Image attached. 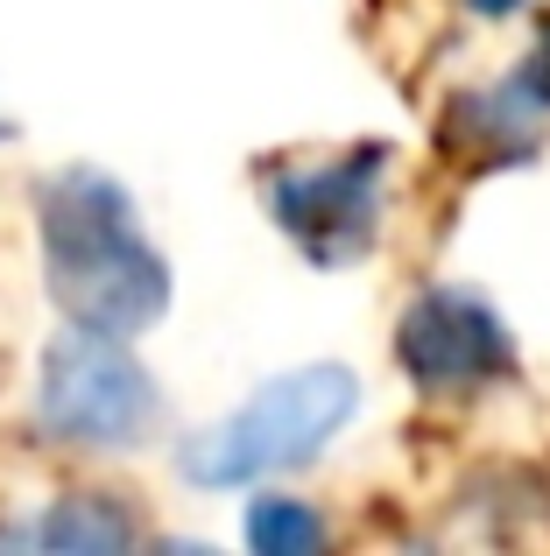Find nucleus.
<instances>
[{"mask_svg":"<svg viewBox=\"0 0 550 556\" xmlns=\"http://www.w3.org/2000/svg\"><path fill=\"white\" fill-rule=\"evenodd\" d=\"M42 254H50V289L64 317L85 331L135 339L170 303V275L155 247L141 240L135 204L121 198V184L92 177V169L42 184Z\"/></svg>","mask_w":550,"mask_h":556,"instance_id":"obj_1","label":"nucleus"},{"mask_svg":"<svg viewBox=\"0 0 550 556\" xmlns=\"http://www.w3.org/2000/svg\"><path fill=\"white\" fill-rule=\"evenodd\" d=\"M402 359H410L430 388H452V380H473L480 367H495L501 331L487 325L466 296H430V303H416V317L402 325Z\"/></svg>","mask_w":550,"mask_h":556,"instance_id":"obj_5","label":"nucleus"},{"mask_svg":"<svg viewBox=\"0 0 550 556\" xmlns=\"http://www.w3.org/2000/svg\"><path fill=\"white\" fill-rule=\"evenodd\" d=\"M480 8H509V0H480Z\"/></svg>","mask_w":550,"mask_h":556,"instance_id":"obj_8","label":"nucleus"},{"mask_svg":"<svg viewBox=\"0 0 550 556\" xmlns=\"http://www.w3.org/2000/svg\"><path fill=\"white\" fill-rule=\"evenodd\" d=\"M36 543L50 549H121L135 543V521L121 507H107L99 493H78V501H57L50 515L36 521Z\"/></svg>","mask_w":550,"mask_h":556,"instance_id":"obj_6","label":"nucleus"},{"mask_svg":"<svg viewBox=\"0 0 550 556\" xmlns=\"http://www.w3.org/2000/svg\"><path fill=\"white\" fill-rule=\"evenodd\" d=\"M317 535H325V529H317L297 501H254V515H248V543L268 549V556L275 549H311Z\"/></svg>","mask_w":550,"mask_h":556,"instance_id":"obj_7","label":"nucleus"},{"mask_svg":"<svg viewBox=\"0 0 550 556\" xmlns=\"http://www.w3.org/2000/svg\"><path fill=\"white\" fill-rule=\"evenodd\" d=\"M353 374L339 367H311L275 380L262 402H248L234 422H220L212 437H198L184 451V472L198 486H248V479H268L283 465H303L346 416H353Z\"/></svg>","mask_w":550,"mask_h":556,"instance_id":"obj_2","label":"nucleus"},{"mask_svg":"<svg viewBox=\"0 0 550 556\" xmlns=\"http://www.w3.org/2000/svg\"><path fill=\"white\" fill-rule=\"evenodd\" d=\"M268 204L283 218V232H297L317 261H339L367 240L374 226V155H346L332 169H297V177H275Z\"/></svg>","mask_w":550,"mask_h":556,"instance_id":"obj_4","label":"nucleus"},{"mask_svg":"<svg viewBox=\"0 0 550 556\" xmlns=\"http://www.w3.org/2000/svg\"><path fill=\"white\" fill-rule=\"evenodd\" d=\"M155 422V388L135 367L127 339L71 331L42 359V430L78 451H121Z\"/></svg>","mask_w":550,"mask_h":556,"instance_id":"obj_3","label":"nucleus"}]
</instances>
